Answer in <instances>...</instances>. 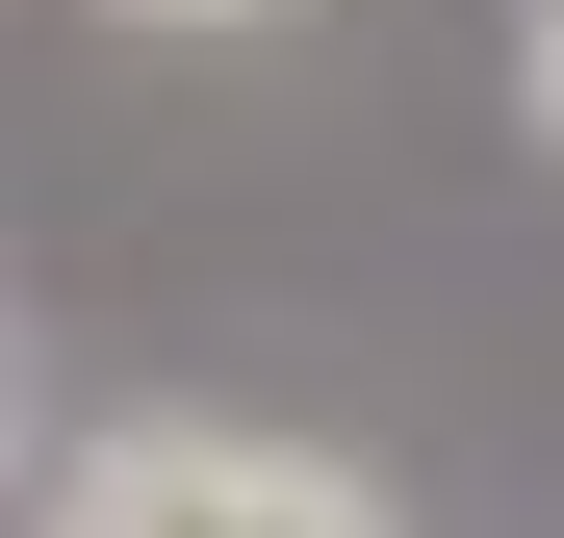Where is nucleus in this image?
I'll return each instance as SVG.
<instances>
[{"label": "nucleus", "instance_id": "obj_1", "mask_svg": "<svg viewBox=\"0 0 564 538\" xmlns=\"http://www.w3.org/2000/svg\"><path fill=\"white\" fill-rule=\"evenodd\" d=\"M52 538H411V513L282 410H129L52 462Z\"/></svg>", "mask_w": 564, "mask_h": 538}, {"label": "nucleus", "instance_id": "obj_2", "mask_svg": "<svg viewBox=\"0 0 564 538\" xmlns=\"http://www.w3.org/2000/svg\"><path fill=\"white\" fill-rule=\"evenodd\" d=\"M513 129L564 154V0H513Z\"/></svg>", "mask_w": 564, "mask_h": 538}, {"label": "nucleus", "instance_id": "obj_3", "mask_svg": "<svg viewBox=\"0 0 564 538\" xmlns=\"http://www.w3.org/2000/svg\"><path fill=\"white\" fill-rule=\"evenodd\" d=\"M104 26H180V52H206V26H282V0H104Z\"/></svg>", "mask_w": 564, "mask_h": 538}]
</instances>
